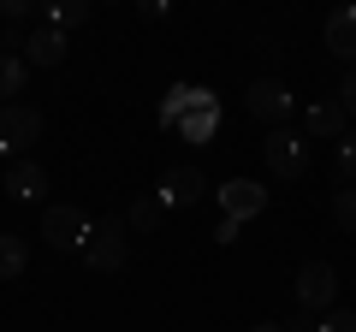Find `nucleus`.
<instances>
[{
	"instance_id": "obj_8",
	"label": "nucleus",
	"mask_w": 356,
	"mask_h": 332,
	"mask_svg": "<svg viewBox=\"0 0 356 332\" xmlns=\"http://www.w3.org/2000/svg\"><path fill=\"white\" fill-rule=\"evenodd\" d=\"M250 113L261 119V125L280 131V119L291 113V90H285L280 77H255V83H250Z\"/></svg>"
},
{
	"instance_id": "obj_15",
	"label": "nucleus",
	"mask_w": 356,
	"mask_h": 332,
	"mask_svg": "<svg viewBox=\"0 0 356 332\" xmlns=\"http://www.w3.org/2000/svg\"><path fill=\"white\" fill-rule=\"evenodd\" d=\"M42 24H54V30H72V24H89V0H72V6H42Z\"/></svg>"
},
{
	"instance_id": "obj_24",
	"label": "nucleus",
	"mask_w": 356,
	"mask_h": 332,
	"mask_svg": "<svg viewBox=\"0 0 356 332\" xmlns=\"http://www.w3.org/2000/svg\"><path fill=\"white\" fill-rule=\"evenodd\" d=\"M250 332H285V326H280V320H261V326H250Z\"/></svg>"
},
{
	"instance_id": "obj_4",
	"label": "nucleus",
	"mask_w": 356,
	"mask_h": 332,
	"mask_svg": "<svg viewBox=\"0 0 356 332\" xmlns=\"http://www.w3.org/2000/svg\"><path fill=\"white\" fill-rule=\"evenodd\" d=\"M332 297H339V273H332L327 261H303V267H297V308H303V315H321Z\"/></svg>"
},
{
	"instance_id": "obj_2",
	"label": "nucleus",
	"mask_w": 356,
	"mask_h": 332,
	"mask_svg": "<svg viewBox=\"0 0 356 332\" xmlns=\"http://www.w3.org/2000/svg\"><path fill=\"white\" fill-rule=\"evenodd\" d=\"M125 256H131L125 219H95V238H89L83 261H89V267H95V273H119V267H125Z\"/></svg>"
},
{
	"instance_id": "obj_19",
	"label": "nucleus",
	"mask_w": 356,
	"mask_h": 332,
	"mask_svg": "<svg viewBox=\"0 0 356 332\" xmlns=\"http://www.w3.org/2000/svg\"><path fill=\"white\" fill-rule=\"evenodd\" d=\"M315 332H356V308H332V315H321Z\"/></svg>"
},
{
	"instance_id": "obj_9",
	"label": "nucleus",
	"mask_w": 356,
	"mask_h": 332,
	"mask_svg": "<svg viewBox=\"0 0 356 332\" xmlns=\"http://www.w3.org/2000/svg\"><path fill=\"white\" fill-rule=\"evenodd\" d=\"M327 53L344 65H356V6H339L327 18Z\"/></svg>"
},
{
	"instance_id": "obj_13",
	"label": "nucleus",
	"mask_w": 356,
	"mask_h": 332,
	"mask_svg": "<svg viewBox=\"0 0 356 332\" xmlns=\"http://www.w3.org/2000/svg\"><path fill=\"white\" fill-rule=\"evenodd\" d=\"M24 83H30L24 53H0V107H6V101H18V95H24Z\"/></svg>"
},
{
	"instance_id": "obj_11",
	"label": "nucleus",
	"mask_w": 356,
	"mask_h": 332,
	"mask_svg": "<svg viewBox=\"0 0 356 332\" xmlns=\"http://www.w3.org/2000/svg\"><path fill=\"white\" fill-rule=\"evenodd\" d=\"M6 190H13L18 202H36V196L48 190V172H42L36 160H13L6 166Z\"/></svg>"
},
{
	"instance_id": "obj_12",
	"label": "nucleus",
	"mask_w": 356,
	"mask_h": 332,
	"mask_svg": "<svg viewBox=\"0 0 356 332\" xmlns=\"http://www.w3.org/2000/svg\"><path fill=\"white\" fill-rule=\"evenodd\" d=\"M30 267V243L24 231H0V279H18Z\"/></svg>"
},
{
	"instance_id": "obj_16",
	"label": "nucleus",
	"mask_w": 356,
	"mask_h": 332,
	"mask_svg": "<svg viewBox=\"0 0 356 332\" xmlns=\"http://www.w3.org/2000/svg\"><path fill=\"white\" fill-rule=\"evenodd\" d=\"M161 214H166V208H161V196H143V202L131 208L125 231H131V226H137V231H154V226H161Z\"/></svg>"
},
{
	"instance_id": "obj_7",
	"label": "nucleus",
	"mask_w": 356,
	"mask_h": 332,
	"mask_svg": "<svg viewBox=\"0 0 356 332\" xmlns=\"http://www.w3.org/2000/svg\"><path fill=\"white\" fill-rule=\"evenodd\" d=\"M154 196H161V208H191V202L208 196V179L196 172V166H172V172H161Z\"/></svg>"
},
{
	"instance_id": "obj_10",
	"label": "nucleus",
	"mask_w": 356,
	"mask_h": 332,
	"mask_svg": "<svg viewBox=\"0 0 356 332\" xmlns=\"http://www.w3.org/2000/svg\"><path fill=\"white\" fill-rule=\"evenodd\" d=\"M60 60H65V30L36 24L24 36V65H60Z\"/></svg>"
},
{
	"instance_id": "obj_21",
	"label": "nucleus",
	"mask_w": 356,
	"mask_h": 332,
	"mask_svg": "<svg viewBox=\"0 0 356 332\" xmlns=\"http://www.w3.org/2000/svg\"><path fill=\"white\" fill-rule=\"evenodd\" d=\"M30 13H36L30 0H0V18H30Z\"/></svg>"
},
{
	"instance_id": "obj_23",
	"label": "nucleus",
	"mask_w": 356,
	"mask_h": 332,
	"mask_svg": "<svg viewBox=\"0 0 356 332\" xmlns=\"http://www.w3.org/2000/svg\"><path fill=\"white\" fill-rule=\"evenodd\" d=\"M238 231H243L238 219H220V226H214V238H220V243H238Z\"/></svg>"
},
{
	"instance_id": "obj_6",
	"label": "nucleus",
	"mask_w": 356,
	"mask_h": 332,
	"mask_svg": "<svg viewBox=\"0 0 356 332\" xmlns=\"http://www.w3.org/2000/svg\"><path fill=\"white\" fill-rule=\"evenodd\" d=\"M42 137V107H30V101H6L0 107V149L13 154V149H24V142H36Z\"/></svg>"
},
{
	"instance_id": "obj_5",
	"label": "nucleus",
	"mask_w": 356,
	"mask_h": 332,
	"mask_svg": "<svg viewBox=\"0 0 356 332\" xmlns=\"http://www.w3.org/2000/svg\"><path fill=\"white\" fill-rule=\"evenodd\" d=\"M214 196H220V219H238V226L267 214V190L255 179H232V184H220Z\"/></svg>"
},
{
	"instance_id": "obj_17",
	"label": "nucleus",
	"mask_w": 356,
	"mask_h": 332,
	"mask_svg": "<svg viewBox=\"0 0 356 332\" xmlns=\"http://www.w3.org/2000/svg\"><path fill=\"white\" fill-rule=\"evenodd\" d=\"M332 219H339L344 231H356V184H344V190L332 196Z\"/></svg>"
},
{
	"instance_id": "obj_22",
	"label": "nucleus",
	"mask_w": 356,
	"mask_h": 332,
	"mask_svg": "<svg viewBox=\"0 0 356 332\" xmlns=\"http://www.w3.org/2000/svg\"><path fill=\"white\" fill-rule=\"evenodd\" d=\"M280 326H285V332H315V315H303V308H297V315L280 320Z\"/></svg>"
},
{
	"instance_id": "obj_14",
	"label": "nucleus",
	"mask_w": 356,
	"mask_h": 332,
	"mask_svg": "<svg viewBox=\"0 0 356 332\" xmlns=\"http://www.w3.org/2000/svg\"><path fill=\"white\" fill-rule=\"evenodd\" d=\"M309 131H315V137H344V107L339 101H315L309 107Z\"/></svg>"
},
{
	"instance_id": "obj_18",
	"label": "nucleus",
	"mask_w": 356,
	"mask_h": 332,
	"mask_svg": "<svg viewBox=\"0 0 356 332\" xmlns=\"http://www.w3.org/2000/svg\"><path fill=\"white\" fill-rule=\"evenodd\" d=\"M339 179L356 184V131H344V137H339Z\"/></svg>"
},
{
	"instance_id": "obj_20",
	"label": "nucleus",
	"mask_w": 356,
	"mask_h": 332,
	"mask_svg": "<svg viewBox=\"0 0 356 332\" xmlns=\"http://www.w3.org/2000/svg\"><path fill=\"white\" fill-rule=\"evenodd\" d=\"M339 107H344V119L356 113V65L344 72V83H339Z\"/></svg>"
},
{
	"instance_id": "obj_1",
	"label": "nucleus",
	"mask_w": 356,
	"mask_h": 332,
	"mask_svg": "<svg viewBox=\"0 0 356 332\" xmlns=\"http://www.w3.org/2000/svg\"><path fill=\"white\" fill-rule=\"evenodd\" d=\"M42 238H48V249H89V238H95V219L83 214V208L72 202H54L48 214H42Z\"/></svg>"
},
{
	"instance_id": "obj_3",
	"label": "nucleus",
	"mask_w": 356,
	"mask_h": 332,
	"mask_svg": "<svg viewBox=\"0 0 356 332\" xmlns=\"http://www.w3.org/2000/svg\"><path fill=\"white\" fill-rule=\"evenodd\" d=\"M267 172H273V179H303L309 172V137L303 131H273V137H267Z\"/></svg>"
}]
</instances>
